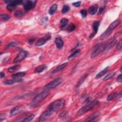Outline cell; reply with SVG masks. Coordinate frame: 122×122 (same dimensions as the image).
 <instances>
[{"label": "cell", "instance_id": "cell-1", "mask_svg": "<svg viewBox=\"0 0 122 122\" xmlns=\"http://www.w3.org/2000/svg\"><path fill=\"white\" fill-rule=\"evenodd\" d=\"M50 90H45V91L37 95L32 101L30 104V108H33L37 106L38 104L48 96Z\"/></svg>", "mask_w": 122, "mask_h": 122}, {"label": "cell", "instance_id": "cell-2", "mask_svg": "<svg viewBox=\"0 0 122 122\" xmlns=\"http://www.w3.org/2000/svg\"><path fill=\"white\" fill-rule=\"evenodd\" d=\"M65 102L63 99H59L51 103L48 106V109L53 113H55L62 109L65 105Z\"/></svg>", "mask_w": 122, "mask_h": 122}, {"label": "cell", "instance_id": "cell-3", "mask_svg": "<svg viewBox=\"0 0 122 122\" xmlns=\"http://www.w3.org/2000/svg\"><path fill=\"white\" fill-rule=\"evenodd\" d=\"M99 104V102L96 100H93L91 102H90L88 104L86 105L85 106L81 108L78 112L77 115H81L86 112L93 109Z\"/></svg>", "mask_w": 122, "mask_h": 122}, {"label": "cell", "instance_id": "cell-4", "mask_svg": "<svg viewBox=\"0 0 122 122\" xmlns=\"http://www.w3.org/2000/svg\"><path fill=\"white\" fill-rule=\"evenodd\" d=\"M106 45L105 43H100L96 44L92 50L91 58H93L97 56L102 52L104 50Z\"/></svg>", "mask_w": 122, "mask_h": 122}, {"label": "cell", "instance_id": "cell-5", "mask_svg": "<svg viewBox=\"0 0 122 122\" xmlns=\"http://www.w3.org/2000/svg\"><path fill=\"white\" fill-rule=\"evenodd\" d=\"M63 78H56L55 80L52 81L51 82L46 84L44 87V89L45 90H50V89L54 88L60 85L63 83Z\"/></svg>", "mask_w": 122, "mask_h": 122}, {"label": "cell", "instance_id": "cell-6", "mask_svg": "<svg viewBox=\"0 0 122 122\" xmlns=\"http://www.w3.org/2000/svg\"><path fill=\"white\" fill-rule=\"evenodd\" d=\"M8 5L6 6V9L9 12H12L15 10L17 6L23 4L22 1H5Z\"/></svg>", "mask_w": 122, "mask_h": 122}, {"label": "cell", "instance_id": "cell-7", "mask_svg": "<svg viewBox=\"0 0 122 122\" xmlns=\"http://www.w3.org/2000/svg\"><path fill=\"white\" fill-rule=\"evenodd\" d=\"M28 55V52L25 51H22L14 60L13 63H17L24 60Z\"/></svg>", "mask_w": 122, "mask_h": 122}, {"label": "cell", "instance_id": "cell-8", "mask_svg": "<svg viewBox=\"0 0 122 122\" xmlns=\"http://www.w3.org/2000/svg\"><path fill=\"white\" fill-rule=\"evenodd\" d=\"M54 113H53L52 111L47 109L46 111H45L43 112L42 114L40 115V117L39 118L38 121L39 122H43L45 120H47L50 118L51 116L53 115Z\"/></svg>", "mask_w": 122, "mask_h": 122}, {"label": "cell", "instance_id": "cell-9", "mask_svg": "<svg viewBox=\"0 0 122 122\" xmlns=\"http://www.w3.org/2000/svg\"><path fill=\"white\" fill-rule=\"evenodd\" d=\"M51 38V35L50 34H47L44 37L40 38L38 40L35 44L36 46H41L44 45L47 41L50 40Z\"/></svg>", "mask_w": 122, "mask_h": 122}, {"label": "cell", "instance_id": "cell-10", "mask_svg": "<svg viewBox=\"0 0 122 122\" xmlns=\"http://www.w3.org/2000/svg\"><path fill=\"white\" fill-rule=\"evenodd\" d=\"M24 108L23 105H20L13 108L10 112V117H13L20 112Z\"/></svg>", "mask_w": 122, "mask_h": 122}, {"label": "cell", "instance_id": "cell-11", "mask_svg": "<svg viewBox=\"0 0 122 122\" xmlns=\"http://www.w3.org/2000/svg\"><path fill=\"white\" fill-rule=\"evenodd\" d=\"M100 24V21H94L93 24V33L90 35L89 38L90 39H92L97 34L99 27Z\"/></svg>", "mask_w": 122, "mask_h": 122}, {"label": "cell", "instance_id": "cell-12", "mask_svg": "<svg viewBox=\"0 0 122 122\" xmlns=\"http://www.w3.org/2000/svg\"><path fill=\"white\" fill-rule=\"evenodd\" d=\"M35 1H28L24 5V9L25 12H28L34 8L35 5Z\"/></svg>", "mask_w": 122, "mask_h": 122}, {"label": "cell", "instance_id": "cell-13", "mask_svg": "<svg viewBox=\"0 0 122 122\" xmlns=\"http://www.w3.org/2000/svg\"><path fill=\"white\" fill-rule=\"evenodd\" d=\"M100 116V113L99 112H96L94 113H93L91 114L88 118H87V119L85 121V122H95L97 121L98 118Z\"/></svg>", "mask_w": 122, "mask_h": 122}, {"label": "cell", "instance_id": "cell-14", "mask_svg": "<svg viewBox=\"0 0 122 122\" xmlns=\"http://www.w3.org/2000/svg\"><path fill=\"white\" fill-rule=\"evenodd\" d=\"M120 24V21L119 20H116L115 21L113 22L108 27V28H107V30L108 31H109V32H110L111 33H112V31L115 28H116V27L117 26H118Z\"/></svg>", "mask_w": 122, "mask_h": 122}, {"label": "cell", "instance_id": "cell-15", "mask_svg": "<svg viewBox=\"0 0 122 122\" xmlns=\"http://www.w3.org/2000/svg\"><path fill=\"white\" fill-rule=\"evenodd\" d=\"M56 47L58 49H61L63 46V41L60 37H56L54 40Z\"/></svg>", "mask_w": 122, "mask_h": 122}, {"label": "cell", "instance_id": "cell-16", "mask_svg": "<svg viewBox=\"0 0 122 122\" xmlns=\"http://www.w3.org/2000/svg\"><path fill=\"white\" fill-rule=\"evenodd\" d=\"M24 81L22 79H17L14 80H6L4 81V83L6 85H12L16 83L22 82Z\"/></svg>", "mask_w": 122, "mask_h": 122}, {"label": "cell", "instance_id": "cell-17", "mask_svg": "<svg viewBox=\"0 0 122 122\" xmlns=\"http://www.w3.org/2000/svg\"><path fill=\"white\" fill-rule=\"evenodd\" d=\"M98 6L96 5H93L90 6L88 10L89 14L91 15H93L96 14L98 11Z\"/></svg>", "mask_w": 122, "mask_h": 122}, {"label": "cell", "instance_id": "cell-18", "mask_svg": "<svg viewBox=\"0 0 122 122\" xmlns=\"http://www.w3.org/2000/svg\"><path fill=\"white\" fill-rule=\"evenodd\" d=\"M67 64H68V63H65L62 64L60 65L59 66H58L57 67H56L55 69L54 70V71L52 72V73H58V72L61 71L65 67H66Z\"/></svg>", "mask_w": 122, "mask_h": 122}, {"label": "cell", "instance_id": "cell-19", "mask_svg": "<svg viewBox=\"0 0 122 122\" xmlns=\"http://www.w3.org/2000/svg\"><path fill=\"white\" fill-rule=\"evenodd\" d=\"M109 70V66H107V67H106L105 68H104L103 70H102V71L100 72L96 75V79H99L100 78H101L102 76H103L104 74H105Z\"/></svg>", "mask_w": 122, "mask_h": 122}, {"label": "cell", "instance_id": "cell-20", "mask_svg": "<svg viewBox=\"0 0 122 122\" xmlns=\"http://www.w3.org/2000/svg\"><path fill=\"white\" fill-rule=\"evenodd\" d=\"M69 22V21L66 18H63L60 21V28L61 29L63 30L64 28L67 26Z\"/></svg>", "mask_w": 122, "mask_h": 122}, {"label": "cell", "instance_id": "cell-21", "mask_svg": "<svg viewBox=\"0 0 122 122\" xmlns=\"http://www.w3.org/2000/svg\"><path fill=\"white\" fill-rule=\"evenodd\" d=\"M26 74V73L24 72H21L16 73H15L12 75V78L14 79H20L21 78L24 77Z\"/></svg>", "mask_w": 122, "mask_h": 122}, {"label": "cell", "instance_id": "cell-22", "mask_svg": "<svg viewBox=\"0 0 122 122\" xmlns=\"http://www.w3.org/2000/svg\"><path fill=\"white\" fill-rule=\"evenodd\" d=\"M47 68V66L45 64H42L37 66L35 69V72L38 73H40L43 72Z\"/></svg>", "mask_w": 122, "mask_h": 122}, {"label": "cell", "instance_id": "cell-23", "mask_svg": "<svg viewBox=\"0 0 122 122\" xmlns=\"http://www.w3.org/2000/svg\"><path fill=\"white\" fill-rule=\"evenodd\" d=\"M117 42V41L116 40H114L112 41L111 43H110L106 45L104 50L105 51H108L109 50L111 49L113 47V46L116 44Z\"/></svg>", "mask_w": 122, "mask_h": 122}, {"label": "cell", "instance_id": "cell-24", "mask_svg": "<svg viewBox=\"0 0 122 122\" xmlns=\"http://www.w3.org/2000/svg\"><path fill=\"white\" fill-rule=\"evenodd\" d=\"M57 8H58V6L57 5L55 4V5H53L49 9V14L50 15H53L56 12V11L57 10Z\"/></svg>", "mask_w": 122, "mask_h": 122}, {"label": "cell", "instance_id": "cell-25", "mask_svg": "<svg viewBox=\"0 0 122 122\" xmlns=\"http://www.w3.org/2000/svg\"><path fill=\"white\" fill-rule=\"evenodd\" d=\"M87 76H88V74H84V75L82 76L81 77V78L79 79V80L78 81V83H77V84H76V88H79V87L81 85V84H82L83 83V82L84 81L85 79L87 78Z\"/></svg>", "mask_w": 122, "mask_h": 122}, {"label": "cell", "instance_id": "cell-26", "mask_svg": "<svg viewBox=\"0 0 122 122\" xmlns=\"http://www.w3.org/2000/svg\"><path fill=\"white\" fill-rule=\"evenodd\" d=\"M111 33L109 32V31H108L107 30L102 34V35L100 36V40H103L104 39H106V38H107L111 34Z\"/></svg>", "mask_w": 122, "mask_h": 122}, {"label": "cell", "instance_id": "cell-27", "mask_svg": "<svg viewBox=\"0 0 122 122\" xmlns=\"http://www.w3.org/2000/svg\"><path fill=\"white\" fill-rule=\"evenodd\" d=\"M20 68H21V66L20 65H18V64L15 65L12 67H10L8 69V71L10 73H14V72L16 71L17 70H19Z\"/></svg>", "mask_w": 122, "mask_h": 122}, {"label": "cell", "instance_id": "cell-28", "mask_svg": "<svg viewBox=\"0 0 122 122\" xmlns=\"http://www.w3.org/2000/svg\"><path fill=\"white\" fill-rule=\"evenodd\" d=\"M118 93H112L111 94H110L108 95L106 100L107 101H109V102L113 100L114 98H115L118 96Z\"/></svg>", "mask_w": 122, "mask_h": 122}, {"label": "cell", "instance_id": "cell-29", "mask_svg": "<svg viewBox=\"0 0 122 122\" xmlns=\"http://www.w3.org/2000/svg\"><path fill=\"white\" fill-rule=\"evenodd\" d=\"M81 52V50H76L73 54H72L70 56H69L68 58V60H70V59H72L73 58H74L75 57H76V56H77Z\"/></svg>", "mask_w": 122, "mask_h": 122}, {"label": "cell", "instance_id": "cell-30", "mask_svg": "<svg viewBox=\"0 0 122 122\" xmlns=\"http://www.w3.org/2000/svg\"><path fill=\"white\" fill-rule=\"evenodd\" d=\"M116 72H113L111 73H109L108 74H107L106 76H105L103 78V81H107L111 78H112L113 76H114V75L115 74Z\"/></svg>", "mask_w": 122, "mask_h": 122}, {"label": "cell", "instance_id": "cell-31", "mask_svg": "<svg viewBox=\"0 0 122 122\" xmlns=\"http://www.w3.org/2000/svg\"><path fill=\"white\" fill-rule=\"evenodd\" d=\"M70 6L67 5H63L62 10V12L63 14H65L67 13L68 12H69L70 11Z\"/></svg>", "mask_w": 122, "mask_h": 122}, {"label": "cell", "instance_id": "cell-32", "mask_svg": "<svg viewBox=\"0 0 122 122\" xmlns=\"http://www.w3.org/2000/svg\"><path fill=\"white\" fill-rule=\"evenodd\" d=\"M75 28H76L75 25L73 24L72 23L69 24V25L67 27V30L69 32H72L75 29Z\"/></svg>", "mask_w": 122, "mask_h": 122}, {"label": "cell", "instance_id": "cell-33", "mask_svg": "<svg viewBox=\"0 0 122 122\" xmlns=\"http://www.w3.org/2000/svg\"><path fill=\"white\" fill-rule=\"evenodd\" d=\"M1 19L3 21H7L10 19V16L6 14H1L0 15Z\"/></svg>", "mask_w": 122, "mask_h": 122}, {"label": "cell", "instance_id": "cell-34", "mask_svg": "<svg viewBox=\"0 0 122 122\" xmlns=\"http://www.w3.org/2000/svg\"><path fill=\"white\" fill-rule=\"evenodd\" d=\"M34 116H35L34 114H30L23 122H30V121L33 120V119H34Z\"/></svg>", "mask_w": 122, "mask_h": 122}, {"label": "cell", "instance_id": "cell-35", "mask_svg": "<svg viewBox=\"0 0 122 122\" xmlns=\"http://www.w3.org/2000/svg\"><path fill=\"white\" fill-rule=\"evenodd\" d=\"M24 13L21 11V10H18V11H16L15 13V17H21L22 16H23L24 15Z\"/></svg>", "mask_w": 122, "mask_h": 122}, {"label": "cell", "instance_id": "cell-36", "mask_svg": "<svg viewBox=\"0 0 122 122\" xmlns=\"http://www.w3.org/2000/svg\"><path fill=\"white\" fill-rule=\"evenodd\" d=\"M18 44V43L16 42H11L10 44H9L7 46H6V48H9L10 47H12L14 46H15L16 45H17Z\"/></svg>", "mask_w": 122, "mask_h": 122}, {"label": "cell", "instance_id": "cell-37", "mask_svg": "<svg viewBox=\"0 0 122 122\" xmlns=\"http://www.w3.org/2000/svg\"><path fill=\"white\" fill-rule=\"evenodd\" d=\"M80 13H81V15L83 18H85L87 16V11L86 10H85V9L82 10L80 11Z\"/></svg>", "mask_w": 122, "mask_h": 122}, {"label": "cell", "instance_id": "cell-38", "mask_svg": "<svg viewBox=\"0 0 122 122\" xmlns=\"http://www.w3.org/2000/svg\"><path fill=\"white\" fill-rule=\"evenodd\" d=\"M81 4V2L79 1V2L73 3L72 4V5H73V6H74L75 7H79L80 6Z\"/></svg>", "mask_w": 122, "mask_h": 122}, {"label": "cell", "instance_id": "cell-39", "mask_svg": "<svg viewBox=\"0 0 122 122\" xmlns=\"http://www.w3.org/2000/svg\"><path fill=\"white\" fill-rule=\"evenodd\" d=\"M122 41H120L118 44L116 46V49L117 50H120L121 48H122Z\"/></svg>", "mask_w": 122, "mask_h": 122}, {"label": "cell", "instance_id": "cell-40", "mask_svg": "<svg viewBox=\"0 0 122 122\" xmlns=\"http://www.w3.org/2000/svg\"><path fill=\"white\" fill-rule=\"evenodd\" d=\"M35 38H30L28 40V43L30 44H32L35 41Z\"/></svg>", "mask_w": 122, "mask_h": 122}, {"label": "cell", "instance_id": "cell-41", "mask_svg": "<svg viewBox=\"0 0 122 122\" xmlns=\"http://www.w3.org/2000/svg\"><path fill=\"white\" fill-rule=\"evenodd\" d=\"M117 81L118 82H122V74H120L118 77L117 78Z\"/></svg>", "mask_w": 122, "mask_h": 122}, {"label": "cell", "instance_id": "cell-42", "mask_svg": "<svg viewBox=\"0 0 122 122\" xmlns=\"http://www.w3.org/2000/svg\"><path fill=\"white\" fill-rule=\"evenodd\" d=\"M104 7H101L99 8V11H98V15H101L103 11V10H104Z\"/></svg>", "mask_w": 122, "mask_h": 122}, {"label": "cell", "instance_id": "cell-43", "mask_svg": "<svg viewBox=\"0 0 122 122\" xmlns=\"http://www.w3.org/2000/svg\"><path fill=\"white\" fill-rule=\"evenodd\" d=\"M66 114V111H63L59 115V117H63Z\"/></svg>", "mask_w": 122, "mask_h": 122}, {"label": "cell", "instance_id": "cell-44", "mask_svg": "<svg viewBox=\"0 0 122 122\" xmlns=\"http://www.w3.org/2000/svg\"><path fill=\"white\" fill-rule=\"evenodd\" d=\"M0 76H1V78H3L5 77V73L3 72H1V74H0Z\"/></svg>", "mask_w": 122, "mask_h": 122}]
</instances>
